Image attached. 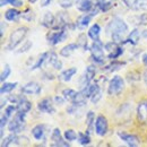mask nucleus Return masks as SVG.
Here are the masks:
<instances>
[{"mask_svg": "<svg viewBox=\"0 0 147 147\" xmlns=\"http://www.w3.org/2000/svg\"><path fill=\"white\" fill-rule=\"evenodd\" d=\"M112 40L117 43H125L123 38L128 32V25L121 18H114L109 25Z\"/></svg>", "mask_w": 147, "mask_h": 147, "instance_id": "nucleus-1", "label": "nucleus"}, {"mask_svg": "<svg viewBox=\"0 0 147 147\" xmlns=\"http://www.w3.org/2000/svg\"><path fill=\"white\" fill-rule=\"evenodd\" d=\"M27 27H18L17 30H15L9 37V43H8V47L6 48L7 50H14L19 43L24 40V37L26 36L27 34Z\"/></svg>", "mask_w": 147, "mask_h": 147, "instance_id": "nucleus-2", "label": "nucleus"}, {"mask_svg": "<svg viewBox=\"0 0 147 147\" xmlns=\"http://www.w3.org/2000/svg\"><path fill=\"white\" fill-rule=\"evenodd\" d=\"M24 120H25V112H20L17 111L15 118L10 121V123L8 125V129L11 132L15 134H19L25 129V125H24Z\"/></svg>", "mask_w": 147, "mask_h": 147, "instance_id": "nucleus-3", "label": "nucleus"}, {"mask_svg": "<svg viewBox=\"0 0 147 147\" xmlns=\"http://www.w3.org/2000/svg\"><path fill=\"white\" fill-rule=\"evenodd\" d=\"M125 88V80L120 76H114L110 80L108 93L110 95H119Z\"/></svg>", "mask_w": 147, "mask_h": 147, "instance_id": "nucleus-4", "label": "nucleus"}, {"mask_svg": "<svg viewBox=\"0 0 147 147\" xmlns=\"http://www.w3.org/2000/svg\"><path fill=\"white\" fill-rule=\"evenodd\" d=\"M103 44L101 41H95L91 47V53H92V59L98 65L104 62V52H103Z\"/></svg>", "mask_w": 147, "mask_h": 147, "instance_id": "nucleus-5", "label": "nucleus"}, {"mask_svg": "<svg viewBox=\"0 0 147 147\" xmlns=\"http://www.w3.org/2000/svg\"><path fill=\"white\" fill-rule=\"evenodd\" d=\"M94 127H95V131L98 136H104L108 131V120H107V118L103 117V115H98L95 120Z\"/></svg>", "mask_w": 147, "mask_h": 147, "instance_id": "nucleus-6", "label": "nucleus"}, {"mask_svg": "<svg viewBox=\"0 0 147 147\" xmlns=\"http://www.w3.org/2000/svg\"><path fill=\"white\" fill-rule=\"evenodd\" d=\"M105 50L109 52V58L110 59H117L119 55H122V49L118 45L117 42H109L104 45Z\"/></svg>", "mask_w": 147, "mask_h": 147, "instance_id": "nucleus-7", "label": "nucleus"}, {"mask_svg": "<svg viewBox=\"0 0 147 147\" xmlns=\"http://www.w3.org/2000/svg\"><path fill=\"white\" fill-rule=\"evenodd\" d=\"M95 74H96V68H95L93 65L88 66V67L86 68L84 76H83L82 79H80V86H82V88H84V87H86L87 85H90V83H91V80L94 78Z\"/></svg>", "mask_w": 147, "mask_h": 147, "instance_id": "nucleus-8", "label": "nucleus"}, {"mask_svg": "<svg viewBox=\"0 0 147 147\" xmlns=\"http://www.w3.org/2000/svg\"><path fill=\"white\" fill-rule=\"evenodd\" d=\"M118 136L130 147H136L140 144L139 138L136 135H131V134H127V132H118Z\"/></svg>", "mask_w": 147, "mask_h": 147, "instance_id": "nucleus-9", "label": "nucleus"}, {"mask_svg": "<svg viewBox=\"0 0 147 147\" xmlns=\"http://www.w3.org/2000/svg\"><path fill=\"white\" fill-rule=\"evenodd\" d=\"M51 139H52V142H53L52 146H63V147L70 146L69 143H67V142L63 140V138L61 137V134H60V129H58V128L53 129L52 135H51Z\"/></svg>", "mask_w": 147, "mask_h": 147, "instance_id": "nucleus-10", "label": "nucleus"}, {"mask_svg": "<svg viewBox=\"0 0 147 147\" xmlns=\"http://www.w3.org/2000/svg\"><path fill=\"white\" fill-rule=\"evenodd\" d=\"M38 110L41 112H45V113H55V108L52 105V100L50 97H47V98H43L42 101L38 102V105H37Z\"/></svg>", "mask_w": 147, "mask_h": 147, "instance_id": "nucleus-11", "label": "nucleus"}, {"mask_svg": "<svg viewBox=\"0 0 147 147\" xmlns=\"http://www.w3.org/2000/svg\"><path fill=\"white\" fill-rule=\"evenodd\" d=\"M129 8L135 10H147V0H123Z\"/></svg>", "mask_w": 147, "mask_h": 147, "instance_id": "nucleus-12", "label": "nucleus"}, {"mask_svg": "<svg viewBox=\"0 0 147 147\" xmlns=\"http://www.w3.org/2000/svg\"><path fill=\"white\" fill-rule=\"evenodd\" d=\"M22 92L24 94H40L41 92V85L36 82H30L26 85L23 86Z\"/></svg>", "mask_w": 147, "mask_h": 147, "instance_id": "nucleus-13", "label": "nucleus"}, {"mask_svg": "<svg viewBox=\"0 0 147 147\" xmlns=\"http://www.w3.org/2000/svg\"><path fill=\"white\" fill-rule=\"evenodd\" d=\"M66 38V32L63 30L59 31V32H55V33H51L48 35V41H49V44L51 45H55L58 44L59 42H61L62 40Z\"/></svg>", "mask_w": 147, "mask_h": 147, "instance_id": "nucleus-14", "label": "nucleus"}, {"mask_svg": "<svg viewBox=\"0 0 147 147\" xmlns=\"http://www.w3.org/2000/svg\"><path fill=\"white\" fill-rule=\"evenodd\" d=\"M137 117L140 122H146L147 121V101L140 102L137 109Z\"/></svg>", "mask_w": 147, "mask_h": 147, "instance_id": "nucleus-15", "label": "nucleus"}, {"mask_svg": "<svg viewBox=\"0 0 147 147\" xmlns=\"http://www.w3.org/2000/svg\"><path fill=\"white\" fill-rule=\"evenodd\" d=\"M77 9L79 11H91L93 9V1L92 0H77Z\"/></svg>", "mask_w": 147, "mask_h": 147, "instance_id": "nucleus-16", "label": "nucleus"}, {"mask_svg": "<svg viewBox=\"0 0 147 147\" xmlns=\"http://www.w3.org/2000/svg\"><path fill=\"white\" fill-rule=\"evenodd\" d=\"M78 48H79L78 44H76V43H69L68 45L63 47V48L60 50V55H62V57H69V55H73Z\"/></svg>", "mask_w": 147, "mask_h": 147, "instance_id": "nucleus-17", "label": "nucleus"}, {"mask_svg": "<svg viewBox=\"0 0 147 147\" xmlns=\"http://www.w3.org/2000/svg\"><path fill=\"white\" fill-rule=\"evenodd\" d=\"M20 139H22V138H19L18 136H17V134L13 132L11 135L7 136V137L2 140V143H1V147L9 146V145H11V144H19L18 142L20 140Z\"/></svg>", "mask_w": 147, "mask_h": 147, "instance_id": "nucleus-18", "label": "nucleus"}, {"mask_svg": "<svg viewBox=\"0 0 147 147\" xmlns=\"http://www.w3.org/2000/svg\"><path fill=\"white\" fill-rule=\"evenodd\" d=\"M55 23V16H53V14L52 13H50V11H48V13H45V15H44V17H43V20H42V25L44 26V27H47V28H51V27H53Z\"/></svg>", "mask_w": 147, "mask_h": 147, "instance_id": "nucleus-19", "label": "nucleus"}, {"mask_svg": "<svg viewBox=\"0 0 147 147\" xmlns=\"http://www.w3.org/2000/svg\"><path fill=\"white\" fill-rule=\"evenodd\" d=\"M20 16V13H19L17 9L15 8H11V9H8L6 13H5V18L7 20H10V22H17Z\"/></svg>", "mask_w": 147, "mask_h": 147, "instance_id": "nucleus-20", "label": "nucleus"}, {"mask_svg": "<svg viewBox=\"0 0 147 147\" xmlns=\"http://www.w3.org/2000/svg\"><path fill=\"white\" fill-rule=\"evenodd\" d=\"M44 134H45V127L43 125H37L32 129V135L37 140H41L44 137Z\"/></svg>", "mask_w": 147, "mask_h": 147, "instance_id": "nucleus-21", "label": "nucleus"}, {"mask_svg": "<svg viewBox=\"0 0 147 147\" xmlns=\"http://www.w3.org/2000/svg\"><path fill=\"white\" fill-rule=\"evenodd\" d=\"M100 32L101 27L98 24H94L92 27L88 30V36L92 38L93 41H100Z\"/></svg>", "mask_w": 147, "mask_h": 147, "instance_id": "nucleus-22", "label": "nucleus"}, {"mask_svg": "<svg viewBox=\"0 0 147 147\" xmlns=\"http://www.w3.org/2000/svg\"><path fill=\"white\" fill-rule=\"evenodd\" d=\"M76 68H69V69H67V70H63L62 73L60 74V76H59V78L61 79V80H63V82H69L71 78H73V76L76 74Z\"/></svg>", "mask_w": 147, "mask_h": 147, "instance_id": "nucleus-23", "label": "nucleus"}, {"mask_svg": "<svg viewBox=\"0 0 147 147\" xmlns=\"http://www.w3.org/2000/svg\"><path fill=\"white\" fill-rule=\"evenodd\" d=\"M139 38H140V33H139V31H138L137 28H135V30H132V32L128 35L127 42H129V43L132 44V45H136V44L138 43Z\"/></svg>", "mask_w": 147, "mask_h": 147, "instance_id": "nucleus-24", "label": "nucleus"}, {"mask_svg": "<svg viewBox=\"0 0 147 147\" xmlns=\"http://www.w3.org/2000/svg\"><path fill=\"white\" fill-rule=\"evenodd\" d=\"M32 109V104L30 101H27L26 98L23 97V100L17 104V111H20V112H25L27 113L28 111Z\"/></svg>", "mask_w": 147, "mask_h": 147, "instance_id": "nucleus-25", "label": "nucleus"}, {"mask_svg": "<svg viewBox=\"0 0 147 147\" xmlns=\"http://www.w3.org/2000/svg\"><path fill=\"white\" fill-rule=\"evenodd\" d=\"M49 62H50V65H51L52 67H55V69H58V70H60V69L62 68V62L58 59V55H57V53H55V52H52V53L50 55Z\"/></svg>", "mask_w": 147, "mask_h": 147, "instance_id": "nucleus-26", "label": "nucleus"}, {"mask_svg": "<svg viewBox=\"0 0 147 147\" xmlns=\"http://www.w3.org/2000/svg\"><path fill=\"white\" fill-rule=\"evenodd\" d=\"M77 94H78V93L76 92L75 90L66 88V90H63V92H62V96H63L66 100H68V101H70V102H74V101L76 100V97H77Z\"/></svg>", "mask_w": 147, "mask_h": 147, "instance_id": "nucleus-27", "label": "nucleus"}, {"mask_svg": "<svg viewBox=\"0 0 147 147\" xmlns=\"http://www.w3.org/2000/svg\"><path fill=\"white\" fill-rule=\"evenodd\" d=\"M92 17H93L92 14H90V15H84V16H82L80 18L78 19V23H77L78 27H79V28H85V27H87V25L90 24V22H91Z\"/></svg>", "mask_w": 147, "mask_h": 147, "instance_id": "nucleus-28", "label": "nucleus"}, {"mask_svg": "<svg viewBox=\"0 0 147 147\" xmlns=\"http://www.w3.org/2000/svg\"><path fill=\"white\" fill-rule=\"evenodd\" d=\"M17 86V83H3L1 88H0V93L5 94V93H9L11 91H14Z\"/></svg>", "mask_w": 147, "mask_h": 147, "instance_id": "nucleus-29", "label": "nucleus"}, {"mask_svg": "<svg viewBox=\"0 0 147 147\" xmlns=\"http://www.w3.org/2000/svg\"><path fill=\"white\" fill-rule=\"evenodd\" d=\"M93 123H95V115H94V112L90 111L87 113V117H86V125H87V134L91 132V130L93 128Z\"/></svg>", "mask_w": 147, "mask_h": 147, "instance_id": "nucleus-30", "label": "nucleus"}, {"mask_svg": "<svg viewBox=\"0 0 147 147\" xmlns=\"http://www.w3.org/2000/svg\"><path fill=\"white\" fill-rule=\"evenodd\" d=\"M78 143L80 145H88L91 143V138L88 136V134H84V132H78Z\"/></svg>", "mask_w": 147, "mask_h": 147, "instance_id": "nucleus-31", "label": "nucleus"}, {"mask_svg": "<svg viewBox=\"0 0 147 147\" xmlns=\"http://www.w3.org/2000/svg\"><path fill=\"white\" fill-rule=\"evenodd\" d=\"M48 57H49V53L48 52H44V53H42V55L38 57V59H37L36 63L34 65V66H32V70H35L37 68H40L43 63H44V61L48 59Z\"/></svg>", "mask_w": 147, "mask_h": 147, "instance_id": "nucleus-32", "label": "nucleus"}, {"mask_svg": "<svg viewBox=\"0 0 147 147\" xmlns=\"http://www.w3.org/2000/svg\"><path fill=\"white\" fill-rule=\"evenodd\" d=\"M101 97H102V92H101V88H100L98 86H96L95 91L93 92L92 96H91V101H92L93 103H97V102L101 100Z\"/></svg>", "mask_w": 147, "mask_h": 147, "instance_id": "nucleus-33", "label": "nucleus"}, {"mask_svg": "<svg viewBox=\"0 0 147 147\" xmlns=\"http://www.w3.org/2000/svg\"><path fill=\"white\" fill-rule=\"evenodd\" d=\"M63 136H65V139L66 140H68V142H73L75 139H77V134L74 131L73 129H69V130H66L65 131V134H63Z\"/></svg>", "mask_w": 147, "mask_h": 147, "instance_id": "nucleus-34", "label": "nucleus"}, {"mask_svg": "<svg viewBox=\"0 0 147 147\" xmlns=\"http://www.w3.org/2000/svg\"><path fill=\"white\" fill-rule=\"evenodd\" d=\"M77 44L79 45V47H82L84 50H86L87 49V36L83 33V34H80L79 36H78V38H77Z\"/></svg>", "mask_w": 147, "mask_h": 147, "instance_id": "nucleus-35", "label": "nucleus"}, {"mask_svg": "<svg viewBox=\"0 0 147 147\" xmlns=\"http://www.w3.org/2000/svg\"><path fill=\"white\" fill-rule=\"evenodd\" d=\"M7 3H10V5L15 6V7H22L23 6V1L22 0H1V2H0L1 7H3Z\"/></svg>", "mask_w": 147, "mask_h": 147, "instance_id": "nucleus-36", "label": "nucleus"}, {"mask_svg": "<svg viewBox=\"0 0 147 147\" xmlns=\"http://www.w3.org/2000/svg\"><path fill=\"white\" fill-rule=\"evenodd\" d=\"M11 73V69H10V67H9V65H6V67L3 68V70H2V73H1V76H0V80L3 83L8 77H9V75Z\"/></svg>", "mask_w": 147, "mask_h": 147, "instance_id": "nucleus-37", "label": "nucleus"}, {"mask_svg": "<svg viewBox=\"0 0 147 147\" xmlns=\"http://www.w3.org/2000/svg\"><path fill=\"white\" fill-rule=\"evenodd\" d=\"M31 48H32V42H31V41H26V42L24 43V45H23V47L19 49L18 52H19V53H23V52H27V51H28Z\"/></svg>", "mask_w": 147, "mask_h": 147, "instance_id": "nucleus-38", "label": "nucleus"}, {"mask_svg": "<svg viewBox=\"0 0 147 147\" xmlns=\"http://www.w3.org/2000/svg\"><path fill=\"white\" fill-rule=\"evenodd\" d=\"M15 111H17V107H15V105H9V107H7V108H6L5 115H7L8 118H10V117H11V114H13Z\"/></svg>", "mask_w": 147, "mask_h": 147, "instance_id": "nucleus-39", "label": "nucleus"}, {"mask_svg": "<svg viewBox=\"0 0 147 147\" xmlns=\"http://www.w3.org/2000/svg\"><path fill=\"white\" fill-rule=\"evenodd\" d=\"M75 0H60V6L63 8H68L71 7V5L74 3Z\"/></svg>", "mask_w": 147, "mask_h": 147, "instance_id": "nucleus-40", "label": "nucleus"}, {"mask_svg": "<svg viewBox=\"0 0 147 147\" xmlns=\"http://www.w3.org/2000/svg\"><path fill=\"white\" fill-rule=\"evenodd\" d=\"M120 66H122V63H118V62H114V63H112L111 66H109V69H110V68H112L111 70H118V68H119Z\"/></svg>", "mask_w": 147, "mask_h": 147, "instance_id": "nucleus-41", "label": "nucleus"}, {"mask_svg": "<svg viewBox=\"0 0 147 147\" xmlns=\"http://www.w3.org/2000/svg\"><path fill=\"white\" fill-rule=\"evenodd\" d=\"M50 2H51V0H41V6L42 7H47Z\"/></svg>", "mask_w": 147, "mask_h": 147, "instance_id": "nucleus-42", "label": "nucleus"}, {"mask_svg": "<svg viewBox=\"0 0 147 147\" xmlns=\"http://www.w3.org/2000/svg\"><path fill=\"white\" fill-rule=\"evenodd\" d=\"M143 61H144V63L147 66V53L145 55H144V58H143Z\"/></svg>", "mask_w": 147, "mask_h": 147, "instance_id": "nucleus-43", "label": "nucleus"}, {"mask_svg": "<svg viewBox=\"0 0 147 147\" xmlns=\"http://www.w3.org/2000/svg\"><path fill=\"white\" fill-rule=\"evenodd\" d=\"M28 1H30L31 3H35V2H36L37 0H28Z\"/></svg>", "mask_w": 147, "mask_h": 147, "instance_id": "nucleus-44", "label": "nucleus"}]
</instances>
